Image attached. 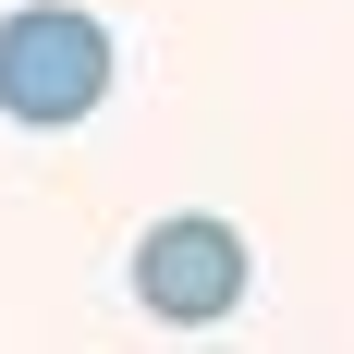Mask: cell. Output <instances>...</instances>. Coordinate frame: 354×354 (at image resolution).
I'll return each instance as SVG.
<instances>
[{
  "instance_id": "2",
  "label": "cell",
  "mask_w": 354,
  "mask_h": 354,
  "mask_svg": "<svg viewBox=\"0 0 354 354\" xmlns=\"http://www.w3.org/2000/svg\"><path fill=\"white\" fill-rule=\"evenodd\" d=\"M245 293H257V257H245L232 220H208V208L147 220V245H135V306H147L159 330H220Z\"/></svg>"
},
{
  "instance_id": "1",
  "label": "cell",
  "mask_w": 354,
  "mask_h": 354,
  "mask_svg": "<svg viewBox=\"0 0 354 354\" xmlns=\"http://www.w3.org/2000/svg\"><path fill=\"white\" fill-rule=\"evenodd\" d=\"M110 25L98 12H73V0H25V12H0V122H25V135H73L86 110L110 98Z\"/></svg>"
}]
</instances>
